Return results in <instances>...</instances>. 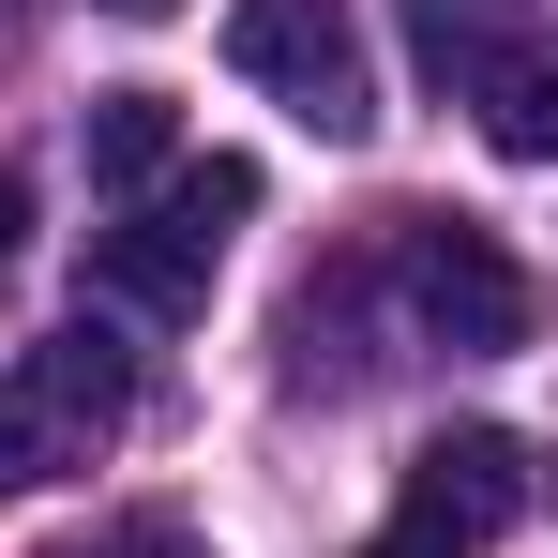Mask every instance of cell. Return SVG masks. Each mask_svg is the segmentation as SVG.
Wrapping results in <instances>:
<instances>
[{
	"label": "cell",
	"instance_id": "6da1fadb",
	"mask_svg": "<svg viewBox=\"0 0 558 558\" xmlns=\"http://www.w3.org/2000/svg\"><path fill=\"white\" fill-rule=\"evenodd\" d=\"M257 196H272L257 151H182V167L92 242V302H121V317H182V302H211V257L242 242Z\"/></svg>",
	"mask_w": 558,
	"mask_h": 558
},
{
	"label": "cell",
	"instance_id": "7a4b0ae2",
	"mask_svg": "<svg viewBox=\"0 0 558 558\" xmlns=\"http://www.w3.org/2000/svg\"><path fill=\"white\" fill-rule=\"evenodd\" d=\"M121 423H136V348L76 302L46 348H15V363H0V498H31V483L92 468Z\"/></svg>",
	"mask_w": 558,
	"mask_h": 558
},
{
	"label": "cell",
	"instance_id": "277c9868",
	"mask_svg": "<svg viewBox=\"0 0 558 558\" xmlns=\"http://www.w3.org/2000/svg\"><path fill=\"white\" fill-rule=\"evenodd\" d=\"M227 61H242L302 136H332V151L377 136V61H363V31H348V0H242V15H227Z\"/></svg>",
	"mask_w": 558,
	"mask_h": 558
},
{
	"label": "cell",
	"instance_id": "3957f363",
	"mask_svg": "<svg viewBox=\"0 0 558 558\" xmlns=\"http://www.w3.org/2000/svg\"><path fill=\"white\" fill-rule=\"evenodd\" d=\"M392 302H408V332L423 348H529V317H544V287L529 257L498 242V227H468V211H408L392 227Z\"/></svg>",
	"mask_w": 558,
	"mask_h": 558
},
{
	"label": "cell",
	"instance_id": "9c48e42d",
	"mask_svg": "<svg viewBox=\"0 0 558 558\" xmlns=\"http://www.w3.org/2000/svg\"><path fill=\"white\" fill-rule=\"evenodd\" d=\"M15 242H31V182L0 167V272H15Z\"/></svg>",
	"mask_w": 558,
	"mask_h": 558
},
{
	"label": "cell",
	"instance_id": "8fae6325",
	"mask_svg": "<svg viewBox=\"0 0 558 558\" xmlns=\"http://www.w3.org/2000/svg\"><path fill=\"white\" fill-rule=\"evenodd\" d=\"M106 15H167V0H106Z\"/></svg>",
	"mask_w": 558,
	"mask_h": 558
},
{
	"label": "cell",
	"instance_id": "30bf717a",
	"mask_svg": "<svg viewBox=\"0 0 558 558\" xmlns=\"http://www.w3.org/2000/svg\"><path fill=\"white\" fill-rule=\"evenodd\" d=\"M106 558H196V544H182V529H121Z\"/></svg>",
	"mask_w": 558,
	"mask_h": 558
},
{
	"label": "cell",
	"instance_id": "ba28073f",
	"mask_svg": "<svg viewBox=\"0 0 558 558\" xmlns=\"http://www.w3.org/2000/svg\"><path fill=\"white\" fill-rule=\"evenodd\" d=\"M529 0H408V46H423V76L453 92V76H483L498 61V31H513Z\"/></svg>",
	"mask_w": 558,
	"mask_h": 558
},
{
	"label": "cell",
	"instance_id": "5b68a950",
	"mask_svg": "<svg viewBox=\"0 0 558 558\" xmlns=\"http://www.w3.org/2000/svg\"><path fill=\"white\" fill-rule=\"evenodd\" d=\"M513 513H529V453H513L498 423H453V438H423V453H408L392 558H468V544H498Z\"/></svg>",
	"mask_w": 558,
	"mask_h": 558
},
{
	"label": "cell",
	"instance_id": "8992f818",
	"mask_svg": "<svg viewBox=\"0 0 558 558\" xmlns=\"http://www.w3.org/2000/svg\"><path fill=\"white\" fill-rule=\"evenodd\" d=\"M468 106H483V151H513V167H558V31L498 46V61L468 76Z\"/></svg>",
	"mask_w": 558,
	"mask_h": 558
},
{
	"label": "cell",
	"instance_id": "52a82bcc",
	"mask_svg": "<svg viewBox=\"0 0 558 558\" xmlns=\"http://www.w3.org/2000/svg\"><path fill=\"white\" fill-rule=\"evenodd\" d=\"M182 167V106L167 92H92V182L106 196H151Z\"/></svg>",
	"mask_w": 558,
	"mask_h": 558
}]
</instances>
